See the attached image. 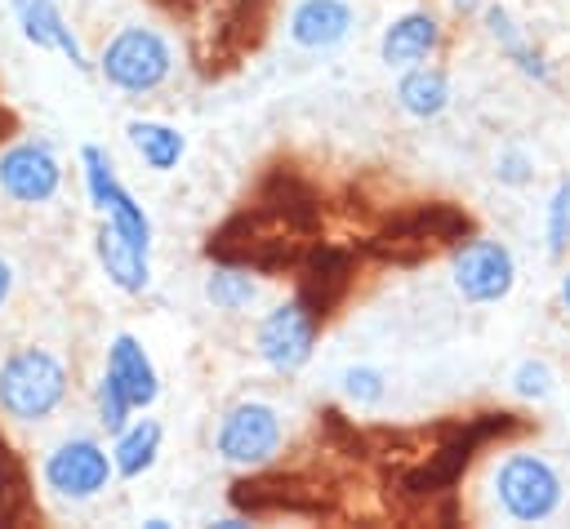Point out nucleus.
Listing matches in <instances>:
<instances>
[{
  "mask_svg": "<svg viewBox=\"0 0 570 529\" xmlns=\"http://www.w3.org/2000/svg\"><path fill=\"white\" fill-rule=\"evenodd\" d=\"M396 102L414 120H436L450 107V76L441 67H432V62H414L396 80Z\"/></svg>",
  "mask_w": 570,
  "mask_h": 529,
  "instance_id": "19",
  "label": "nucleus"
},
{
  "mask_svg": "<svg viewBox=\"0 0 570 529\" xmlns=\"http://www.w3.org/2000/svg\"><path fill=\"white\" fill-rule=\"evenodd\" d=\"M160 440H165V427H160L156 418H138V422H129V427L116 436V445H111L116 476L138 480L142 471H151L156 458H160Z\"/></svg>",
  "mask_w": 570,
  "mask_h": 529,
  "instance_id": "21",
  "label": "nucleus"
},
{
  "mask_svg": "<svg viewBox=\"0 0 570 529\" xmlns=\"http://www.w3.org/2000/svg\"><path fill=\"white\" fill-rule=\"evenodd\" d=\"M436 49H441V22L428 9H410V13L392 18L379 36V58L396 71H405L414 62H428Z\"/></svg>",
  "mask_w": 570,
  "mask_h": 529,
  "instance_id": "15",
  "label": "nucleus"
},
{
  "mask_svg": "<svg viewBox=\"0 0 570 529\" xmlns=\"http://www.w3.org/2000/svg\"><path fill=\"white\" fill-rule=\"evenodd\" d=\"M481 22H485V36L499 44V53H503L521 76H530V80H539V84H548V80H552L548 58L525 40V31L512 22V13H508L503 4H485V9H481Z\"/></svg>",
  "mask_w": 570,
  "mask_h": 529,
  "instance_id": "18",
  "label": "nucleus"
},
{
  "mask_svg": "<svg viewBox=\"0 0 570 529\" xmlns=\"http://www.w3.org/2000/svg\"><path fill=\"white\" fill-rule=\"evenodd\" d=\"M281 440H285V427H281L276 405H267V400H240V405H232V409L218 418L214 453H218L227 467L263 471V467L281 453Z\"/></svg>",
  "mask_w": 570,
  "mask_h": 529,
  "instance_id": "4",
  "label": "nucleus"
},
{
  "mask_svg": "<svg viewBox=\"0 0 570 529\" xmlns=\"http://www.w3.org/2000/svg\"><path fill=\"white\" fill-rule=\"evenodd\" d=\"M116 476V462L111 453L94 440V436H67L58 440L45 462H40V480L53 498H67V502H89L98 498Z\"/></svg>",
  "mask_w": 570,
  "mask_h": 529,
  "instance_id": "7",
  "label": "nucleus"
},
{
  "mask_svg": "<svg viewBox=\"0 0 570 529\" xmlns=\"http://www.w3.org/2000/svg\"><path fill=\"white\" fill-rule=\"evenodd\" d=\"M62 187V160L45 138L0 147V196L9 204H49Z\"/></svg>",
  "mask_w": 570,
  "mask_h": 529,
  "instance_id": "10",
  "label": "nucleus"
},
{
  "mask_svg": "<svg viewBox=\"0 0 570 529\" xmlns=\"http://www.w3.org/2000/svg\"><path fill=\"white\" fill-rule=\"evenodd\" d=\"M102 373H111V378L120 382V391L129 396L134 409H151L156 396H160V373H156L147 347H142L134 333H116V338L107 342V365H102Z\"/></svg>",
  "mask_w": 570,
  "mask_h": 529,
  "instance_id": "16",
  "label": "nucleus"
},
{
  "mask_svg": "<svg viewBox=\"0 0 570 529\" xmlns=\"http://www.w3.org/2000/svg\"><path fill=\"white\" fill-rule=\"evenodd\" d=\"M543 236H548V253H552V258L566 253V244H570V178H566V182L552 191V200H548Z\"/></svg>",
  "mask_w": 570,
  "mask_h": 529,
  "instance_id": "26",
  "label": "nucleus"
},
{
  "mask_svg": "<svg viewBox=\"0 0 570 529\" xmlns=\"http://www.w3.org/2000/svg\"><path fill=\"white\" fill-rule=\"evenodd\" d=\"M67 400V365L49 347H13L0 360V413L9 422H45Z\"/></svg>",
  "mask_w": 570,
  "mask_h": 529,
  "instance_id": "1",
  "label": "nucleus"
},
{
  "mask_svg": "<svg viewBox=\"0 0 570 529\" xmlns=\"http://www.w3.org/2000/svg\"><path fill=\"white\" fill-rule=\"evenodd\" d=\"M356 27V9L347 0H298L285 18V31L298 49L307 53H325L334 44H343Z\"/></svg>",
  "mask_w": 570,
  "mask_h": 529,
  "instance_id": "13",
  "label": "nucleus"
},
{
  "mask_svg": "<svg viewBox=\"0 0 570 529\" xmlns=\"http://www.w3.org/2000/svg\"><path fill=\"white\" fill-rule=\"evenodd\" d=\"M9 4H13V18H18V27H22L27 44L49 49V53H62L76 71H89V67H94V62L85 58V49H80L76 31L67 27V18H62L58 0H9Z\"/></svg>",
  "mask_w": 570,
  "mask_h": 529,
  "instance_id": "14",
  "label": "nucleus"
},
{
  "mask_svg": "<svg viewBox=\"0 0 570 529\" xmlns=\"http://www.w3.org/2000/svg\"><path fill=\"white\" fill-rule=\"evenodd\" d=\"M94 413H98V427H102L107 436H120V431L129 427L134 405H129V396L120 391V382H116L111 373H102L98 387H94Z\"/></svg>",
  "mask_w": 570,
  "mask_h": 529,
  "instance_id": "24",
  "label": "nucleus"
},
{
  "mask_svg": "<svg viewBox=\"0 0 570 529\" xmlns=\"http://www.w3.org/2000/svg\"><path fill=\"white\" fill-rule=\"evenodd\" d=\"M561 307L570 311V267H566V276H561Z\"/></svg>",
  "mask_w": 570,
  "mask_h": 529,
  "instance_id": "30",
  "label": "nucleus"
},
{
  "mask_svg": "<svg viewBox=\"0 0 570 529\" xmlns=\"http://www.w3.org/2000/svg\"><path fill=\"white\" fill-rule=\"evenodd\" d=\"M9 293H13V267H9V258H0V307L9 302Z\"/></svg>",
  "mask_w": 570,
  "mask_h": 529,
  "instance_id": "28",
  "label": "nucleus"
},
{
  "mask_svg": "<svg viewBox=\"0 0 570 529\" xmlns=\"http://www.w3.org/2000/svg\"><path fill=\"white\" fill-rule=\"evenodd\" d=\"M552 391H557V373H552L548 360L530 356V360H521L512 369V396H521V400H548Z\"/></svg>",
  "mask_w": 570,
  "mask_h": 529,
  "instance_id": "25",
  "label": "nucleus"
},
{
  "mask_svg": "<svg viewBox=\"0 0 570 529\" xmlns=\"http://www.w3.org/2000/svg\"><path fill=\"white\" fill-rule=\"evenodd\" d=\"M450 4H454L459 13H476V9H481V0H450Z\"/></svg>",
  "mask_w": 570,
  "mask_h": 529,
  "instance_id": "29",
  "label": "nucleus"
},
{
  "mask_svg": "<svg viewBox=\"0 0 570 529\" xmlns=\"http://www.w3.org/2000/svg\"><path fill=\"white\" fill-rule=\"evenodd\" d=\"M125 138H129L134 156H138L151 173H169V169H178V160L187 156L183 129H174V124H165V120H129V124H125Z\"/></svg>",
  "mask_w": 570,
  "mask_h": 529,
  "instance_id": "20",
  "label": "nucleus"
},
{
  "mask_svg": "<svg viewBox=\"0 0 570 529\" xmlns=\"http://www.w3.org/2000/svg\"><path fill=\"white\" fill-rule=\"evenodd\" d=\"M80 173H85V191H89L98 218H102L107 227H116L129 244H138L142 253H151V218H147V209L134 200V191L120 182L111 156H107L98 142H85V147H80Z\"/></svg>",
  "mask_w": 570,
  "mask_h": 529,
  "instance_id": "6",
  "label": "nucleus"
},
{
  "mask_svg": "<svg viewBox=\"0 0 570 529\" xmlns=\"http://www.w3.org/2000/svg\"><path fill=\"white\" fill-rule=\"evenodd\" d=\"M352 276H356V258L343 244H316V249L298 253V298L321 320L338 307V298L347 293Z\"/></svg>",
  "mask_w": 570,
  "mask_h": 529,
  "instance_id": "11",
  "label": "nucleus"
},
{
  "mask_svg": "<svg viewBox=\"0 0 570 529\" xmlns=\"http://www.w3.org/2000/svg\"><path fill=\"white\" fill-rule=\"evenodd\" d=\"M530 169H534V160H530L525 147H503V151L494 156V178H499L503 187H525V182H530Z\"/></svg>",
  "mask_w": 570,
  "mask_h": 529,
  "instance_id": "27",
  "label": "nucleus"
},
{
  "mask_svg": "<svg viewBox=\"0 0 570 529\" xmlns=\"http://www.w3.org/2000/svg\"><path fill=\"white\" fill-rule=\"evenodd\" d=\"M490 493H494V507L512 525H539V520H552L561 511L566 480H561L552 458H543L534 449H517L494 467Z\"/></svg>",
  "mask_w": 570,
  "mask_h": 529,
  "instance_id": "2",
  "label": "nucleus"
},
{
  "mask_svg": "<svg viewBox=\"0 0 570 529\" xmlns=\"http://www.w3.org/2000/svg\"><path fill=\"white\" fill-rule=\"evenodd\" d=\"M450 276H454V289L463 302L472 307H490V302H503L517 285V258L503 240H485V236H472V240H459L450 249Z\"/></svg>",
  "mask_w": 570,
  "mask_h": 529,
  "instance_id": "9",
  "label": "nucleus"
},
{
  "mask_svg": "<svg viewBox=\"0 0 570 529\" xmlns=\"http://www.w3.org/2000/svg\"><path fill=\"white\" fill-rule=\"evenodd\" d=\"M316 333H321V316L294 293V298L276 302V307L258 320V329H254V351H258V360H263L267 369H276V373H298V369L312 360V351H316Z\"/></svg>",
  "mask_w": 570,
  "mask_h": 529,
  "instance_id": "8",
  "label": "nucleus"
},
{
  "mask_svg": "<svg viewBox=\"0 0 570 529\" xmlns=\"http://www.w3.org/2000/svg\"><path fill=\"white\" fill-rule=\"evenodd\" d=\"M205 302L214 311H227V316H240L258 302V280H254V267H236V262H218L209 267L205 276Z\"/></svg>",
  "mask_w": 570,
  "mask_h": 529,
  "instance_id": "22",
  "label": "nucleus"
},
{
  "mask_svg": "<svg viewBox=\"0 0 570 529\" xmlns=\"http://www.w3.org/2000/svg\"><path fill=\"white\" fill-rule=\"evenodd\" d=\"M169 71H174L169 40L142 22L120 27L98 53V76L120 93H151L169 80Z\"/></svg>",
  "mask_w": 570,
  "mask_h": 529,
  "instance_id": "3",
  "label": "nucleus"
},
{
  "mask_svg": "<svg viewBox=\"0 0 570 529\" xmlns=\"http://www.w3.org/2000/svg\"><path fill=\"white\" fill-rule=\"evenodd\" d=\"M468 231H472V218L463 209H454V204H419L414 213H405L387 231L383 249H401V244H414V253H428V249H441V244L454 249L459 240H468Z\"/></svg>",
  "mask_w": 570,
  "mask_h": 529,
  "instance_id": "12",
  "label": "nucleus"
},
{
  "mask_svg": "<svg viewBox=\"0 0 570 529\" xmlns=\"http://www.w3.org/2000/svg\"><path fill=\"white\" fill-rule=\"evenodd\" d=\"M94 253H98L102 276H107L120 293H142V289L151 285V253H142L138 244H129L116 227L98 222V231H94Z\"/></svg>",
  "mask_w": 570,
  "mask_h": 529,
  "instance_id": "17",
  "label": "nucleus"
},
{
  "mask_svg": "<svg viewBox=\"0 0 570 529\" xmlns=\"http://www.w3.org/2000/svg\"><path fill=\"white\" fill-rule=\"evenodd\" d=\"M503 431H512V413H485V418H468L450 440H441L419 467H410L405 471V493H414V498H432V493H445L463 471H468V462L476 458V449L481 445H490L494 436H503Z\"/></svg>",
  "mask_w": 570,
  "mask_h": 529,
  "instance_id": "5",
  "label": "nucleus"
},
{
  "mask_svg": "<svg viewBox=\"0 0 570 529\" xmlns=\"http://www.w3.org/2000/svg\"><path fill=\"white\" fill-rule=\"evenodd\" d=\"M338 387L343 396L356 405V409H374L383 396H387V373L379 365H347L338 373Z\"/></svg>",
  "mask_w": 570,
  "mask_h": 529,
  "instance_id": "23",
  "label": "nucleus"
}]
</instances>
